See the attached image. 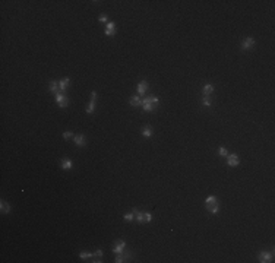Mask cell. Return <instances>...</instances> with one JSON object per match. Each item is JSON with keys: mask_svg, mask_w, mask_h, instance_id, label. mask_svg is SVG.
<instances>
[{"mask_svg": "<svg viewBox=\"0 0 275 263\" xmlns=\"http://www.w3.org/2000/svg\"><path fill=\"white\" fill-rule=\"evenodd\" d=\"M56 95V101H57V104H59V107H67L69 105V99H67V96L63 95V92H56L54 94Z\"/></svg>", "mask_w": 275, "mask_h": 263, "instance_id": "1", "label": "cell"}, {"mask_svg": "<svg viewBox=\"0 0 275 263\" xmlns=\"http://www.w3.org/2000/svg\"><path fill=\"white\" fill-rule=\"evenodd\" d=\"M239 162H240V159H239V156H237L236 154H228V155H227V164H228L230 167H237Z\"/></svg>", "mask_w": 275, "mask_h": 263, "instance_id": "2", "label": "cell"}, {"mask_svg": "<svg viewBox=\"0 0 275 263\" xmlns=\"http://www.w3.org/2000/svg\"><path fill=\"white\" fill-rule=\"evenodd\" d=\"M272 259H274V253H268V251L259 253V262L269 263V262H272Z\"/></svg>", "mask_w": 275, "mask_h": 263, "instance_id": "3", "label": "cell"}, {"mask_svg": "<svg viewBox=\"0 0 275 263\" xmlns=\"http://www.w3.org/2000/svg\"><path fill=\"white\" fill-rule=\"evenodd\" d=\"M125 249H126V243L123 240H117V241L114 243V246H113V251H114V253H122Z\"/></svg>", "mask_w": 275, "mask_h": 263, "instance_id": "4", "label": "cell"}, {"mask_svg": "<svg viewBox=\"0 0 275 263\" xmlns=\"http://www.w3.org/2000/svg\"><path fill=\"white\" fill-rule=\"evenodd\" d=\"M130 259V253H127V251H122V253H117V256H116V260L114 262L116 263H122L125 262V260H129Z\"/></svg>", "mask_w": 275, "mask_h": 263, "instance_id": "5", "label": "cell"}, {"mask_svg": "<svg viewBox=\"0 0 275 263\" xmlns=\"http://www.w3.org/2000/svg\"><path fill=\"white\" fill-rule=\"evenodd\" d=\"M206 209H208V212H211V214L215 215V214L220 211V203H218V200L214 202V203H206Z\"/></svg>", "mask_w": 275, "mask_h": 263, "instance_id": "6", "label": "cell"}, {"mask_svg": "<svg viewBox=\"0 0 275 263\" xmlns=\"http://www.w3.org/2000/svg\"><path fill=\"white\" fill-rule=\"evenodd\" d=\"M148 86H149V85H148V82H147V80L139 82V83H138V94H139V95H144V94L147 92Z\"/></svg>", "mask_w": 275, "mask_h": 263, "instance_id": "7", "label": "cell"}, {"mask_svg": "<svg viewBox=\"0 0 275 263\" xmlns=\"http://www.w3.org/2000/svg\"><path fill=\"white\" fill-rule=\"evenodd\" d=\"M253 46H255V40H253L252 37H247V38L242 43V48H243V50H250Z\"/></svg>", "mask_w": 275, "mask_h": 263, "instance_id": "8", "label": "cell"}, {"mask_svg": "<svg viewBox=\"0 0 275 263\" xmlns=\"http://www.w3.org/2000/svg\"><path fill=\"white\" fill-rule=\"evenodd\" d=\"M69 83H70V79H69V78H63V79L59 82V89H60V92L66 91L67 86H69Z\"/></svg>", "mask_w": 275, "mask_h": 263, "instance_id": "9", "label": "cell"}, {"mask_svg": "<svg viewBox=\"0 0 275 263\" xmlns=\"http://www.w3.org/2000/svg\"><path fill=\"white\" fill-rule=\"evenodd\" d=\"M116 25L113 24V22H108L107 24V26H105V35H114L116 34Z\"/></svg>", "mask_w": 275, "mask_h": 263, "instance_id": "10", "label": "cell"}, {"mask_svg": "<svg viewBox=\"0 0 275 263\" xmlns=\"http://www.w3.org/2000/svg\"><path fill=\"white\" fill-rule=\"evenodd\" d=\"M62 168L63 170H72L73 168V162L69 158H63L62 159Z\"/></svg>", "mask_w": 275, "mask_h": 263, "instance_id": "11", "label": "cell"}, {"mask_svg": "<svg viewBox=\"0 0 275 263\" xmlns=\"http://www.w3.org/2000/svg\"><path fill=\"white\" fill-rule=\"evenodd\" d=\"M142 105H144V110H145L147 113H152V111L155 110V107L151 104L148 99H144V101H142Z\"/></svg>", "mask_w": 275, "mask_h": 263, "instance_id": "12", "label": "cell"}, {"mask_svg": "<svg viewBox=\"0 0 275 263\" xmlns=\"http://www.w3.org/2000/svg\"><path fill=\"white\" fill-rule=\"evenodd\" d=\"M75 145L76 146H79V148L85 146V136H83V135H76L75 136Z\"/></svg>", "mask_w": 275, "mask_h": 263, "instance_id": "13", "label": "cell"}, {"mask_svg": "<svg viewBox=\"0 0 275 263\" xmlns=\"http://www.w3.org/2000/svg\"><path fill=\"white\" fill-rule=\"evenodd\" d=\"M202 92H203V95H205V96H209V95H211V94L214 92V86H212V83H206V85L203 86Z\"/></svg>", "mask_w": 275, "mask_h": 263, "instance_id": "14", "label": "cell"}, {"mask_svg": "<svg viewBox=\"0 0 275 263\" xmlns=\"http://www.w3.org/2000/svg\"><path fill=\"white\" fill-rule=\"evenodd\" d=\"M133 214L136 215L138 222H141V224H144V222H145V212H139L138 209H133Z\"/></svg>", "mask_w": 275, "mask_h": 263, "instance_id": "15", "label": "cell"}, {"mask_svg": "<svg viewBox=\"0 0 275 263\" xmlns=\"http://www.w3.org/2000/svg\"><path fill=\"white\" fill-rule=\"evenodd\" d=\"M0 211H1V214H9L10 206L7 205V202H6V200H1V202H0Z\"/></svg>", "mask_w": 275, "mask_h": 263, "instance_id": "16", "label": "cell"}, {"mask_svg": "<svg viewBox=\"0 0 275 263\" xmlns=\"http://www.w3.org/2000/svg\"><path fill=\"white\" fill-rule=\"evenodd\" d=\"M49 89H50L53 94L59 92V82H56V80H50V83H49Z\"/></svg>", "mask_w": 275, "mask_h": 263, "instance_id": "17", "label": "cell"}, {"mask_svg": "<svg viewBox=\"0 0 275 263\" xmlns=\"http://www.w3.org/2000/svg\"><path fill=\"white\" fill-rule=\"evenodd\" d=\"M141 104H142V101H141V98L138 95H133L130 98V105H132V107H139Z\"/></svg>", "mask_w": 275, "mask_h": 263, "instance_id": "18", "label": "cell"}, {"mask_svg": "<svg viewBox=\"0 0 275 263\" xmlns=\"http://www.w3.org/2000/svg\"><path fill=\"white\" fill-rule=\"evenodd\" d=\"M152 133H154V132H152V127H151V126H145V127L142 129V135H144L145 138H151Z\"/></svg>", "mask_w": 275, "mask_h": 263, "instance_id": "19", "label": "cell"}, {"mask_svg": "<svg viewBox=\"0 0 275 263\" xmlns=\"http://www.w3.org/2000/svg\"><path fill=\"white\" fill-rule=\"evenodd\" d=\"M94 110H95V101H92L91 99V102L88 104V107H86V113L88 114H91V113H94Z\"/></svg>", "mask_w": 275, "mask_h": 263, "instance_id": "20", "label": "cell"}, {"mask_svg": "<svg viewBox=\"0 0 275 263\" xmlns=\"http://www.w3.org/2000/svg\"><path fill=\"white\" fill-rule=\"evenodd\" d=\"M147 99L149 101V102L152 104V105H154V107H157V104H158V98H157L155 95H149L148 98H147Z\"/></svg>", "mask_w": 275, "mask_h": 263, "instance_id": "21", "label": "cell"}, {"mask_svg": "<svg viewBox=\"0 0 275 263\" xmlns=\"http://www.w3.org/2000/svg\"><path fill=\"white\" fill-rule=\"evenodd\" d=\"M79 257H81V259H91L92 254H91L89 251H82V253L79 254Z\"/></svg>", "mask_w": 275, "mask_h": 263, "instance_id": "22", "label": "cell"}, {"mask_svg": "<svg viewBox=\"0 0 275 263\" xmlns=\"http://www.w3.org/2000/svg\"><path fill=\"white\" fill-rule=\"evenodd\" d=\"M218 154H220V156H227V155H228V152H227L225 148H220V149H218Z\"/></svg>", "mask_w": 275, "mask_h": 263, "instance_id": "23", "label": "cell"}, {"mask_svg": "<svg viewBox=\"0 0 275 263\" xmlns=\"http://www.w3.org/2000/svg\"><path fill=\"white\" fill-rule=\"evenodd\" d=\"M202 102H203V105L209 107V105H211V98H209V96H203V101H202Z\"/></svg>", "mask_w": 275, "mask_h": 263, "instance_id": "24", "label": "cell"}, {"mask_svg": "<svg viewBox=\"0 0 275 263\" xmlns=\"http://www.w3.org/2000/svg\"><path fill=\"white\" fill-rule=\"evenodd\" d=\"M214 202H217V197H215V196H209V197H206V200H205V203H214Z\"/></svg>", "mask_w": 275, "mask_h": 263, "instance_id": "25", "label": "cell"}, {"mask_svg": "<svg viewBox=\"0 0 275 263\" xmlns=\"http://www.w3.org/2000/svg\"><path fill=\"white\" fill-rule=\"evenodd\" d=\"M125 221H127V222L133 221V214H126V215H125Z\"/></svg>", "mask_w": 275, "mask_h": 263, "instance_id": "26", "label": "cell"}, {"mask_svg": "<svg viewBox=\"0 0 275 263\" xmlns=\"http://www.w3.org/2000/svg\"><path fill=\"white\" fill-rule=\"evenodd\" d=\"M152 221V215L149 212H145V222H151Z\"/></svg>", "mask_w": 275, "mask_h": 263, "instance_id": "27", "label": "cell"}, {"mask_svg": "<svg viewBox=\"0 0 275 263\" xmlns=\"http://www.w3.org/2000/svg\"><path fill=\"white\" fill-rule=\"evenodd\" d=\"M92 257H100L101 259V257H102V250H97V251L92 254Z\"/></svg>", "mask_w": 275, "mask_h": 263, "instance_id": "28", "label": "cell"}, {"mask_svg": "<svg viewBox=\"0 0 275 263\" xmlns=\"http://www.w3.org/2000/svg\"><path fill=\"white\" fill-rule=\"evenodd\" d=\"M72 136H73L72 132H65V133H63V138H65V139H69V138H72Z\"/></svg>", "mask_w": 275, "mask_h": 263, "instance_id": "29", "label": "cell"}, {"mask_svg": "<svg viewBox=\"0 0 275 263\" xmlns=\"http://www.w3.org/2000/svg\"><path fill=\"white\" fill-rule=\"evenodd\" d=\"M98 21H100V22H102V24H104V22H107V16L101 13L100 16H98Z\"/></svg>", "mask_w": 275, "mask_h": 263, "instance_id": "30", "label": "cell"}]
</instances>
